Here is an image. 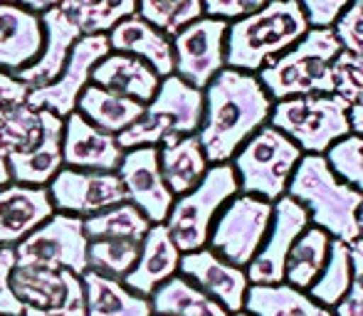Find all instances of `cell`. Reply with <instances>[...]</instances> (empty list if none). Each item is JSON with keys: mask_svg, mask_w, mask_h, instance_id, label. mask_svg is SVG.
I'll list each match as a JSON object with an SVG mask.
<instances>
[{"mask_svg": "<svg viewBox=\"0 0 363 316\" xmlns=\"http://www.w3.org/2000/svg\"><path fill=\"white\" fill-rule=\"evenodd\" d=\"M272 104L257 74L220 69L203 89V121L196 134L208 163L233 161L240 146L269 121Z\"/></svg>", "mask_w": 363, "mask_h": 316, "instance_id": "obj_1", "label": "cell"}, {"mask_svg": "<svg viewBox=\"0 0 363 316\" xmlns=\"http://www.w3.org/2000/svg\"><path fill=\"white\" fill-rule=\"evenodd\" d=\"M309 30L299 0H267L255 13L228 23L225 67L257 74Z\"/></svg>", "mask_w": 363, "mask_h": 316, "instance_id": "obj_2", "label": "cell"}, {"mask_svg": "<svg viewBox=\"0 0 363 316\" xmlns=\"http://www.w3.org/2000/svg\"><path fill=\"white\" fill-rule=\"evenodd\" d=\"M287 196L304 205L311 225L321 227L331 237L344 242L359 239L356 215H359L363 196L336 178L324 156H301L287 186Z\"/></svg>", "mask_w": 363, "mask_h": 316, "instance_id": "obj_3", "label": "cell"}, {"mask_svg": "<svg viewBox=\"0 0 363 316\" xmlns=\"http://www.w3.org/2000/svg\"><path fill=\"white\" fill-rule=\"evenodd\" d=\"M341 52V45L331 28H309L279 57L269 60L257 72L269 99H291L309 94H334L331 62Z\"/></svg>", "mask_w": 363, "mask_h": 316, "instance_id": "obj_4", "label": "cell"}, {"mask_svg": "<svg viewBox=\"0 0 363 316\" xmlns=\"http://www.w3.org/2000/svg\"><path fill=\"white\" fill-rule=\"evenodd\" d=\"M203 121V89H196L181 77H163L153 99L144 104L141 116L116 136L121 149L161 146L181 136L198 134Z\"/></svg>", "mask_w": 363, "mask_h": 316, "instance_id": "obj_5", "label": "cell"}, {"mask_svg": "<svg viewBox=\"0 0 363 316\" xmlns=\"http://www.w3.org/2000/svg\"><path fill=\"white\" fill-rule=\"evenodd\" d=\"M240 193L233 163H213L193 191L173 198L166 218V230L181 254L196 252L208 244L211 227L223 205Z\"/></svg>", "mask_w": 363, "mask_h": 316, "instance_id": "obj_6", "label": "cell"}, {"mask_svg": "<svg viewBox=\"0 0 363 316\" xmlns=\"http://www.w3.org/2000/svg\"><path fill=\"white\" fill-rule=\"evenodd\" d=\"M301 156H304V151L289 136H284L274 126L264 124L240 146L230 163H233L235 176H238L240 193L274 203L282 196H287V186Z\"/></svg>", "mask_w": 363, "mask_h": 316, "instance_id": "obj_7", "label": "cell"}, {"mask_svg": "<svg viewBox=\"0 0 363 316\" xmlns=\"http://www.w3.org/2000/svg\"><path fill=\"white\" fill-rule=\"evenodd\" d=\"M269 126L289 136L304 154L324 156L331 144L351 134L349 104L336 94H309L272 104Z\"/></svg>", "mask_w": 363, "mask_h": 316, "instance_id": "obj_8", "label": "cell"}, {"mask_svg": "<svg viewBox=\"0 0 363 316\" xmlns=\"http://www.w3.org/2000/svg\"><path fill=\"white\" fill-rule=\"evenodd\" d=\"M272 205L274 203L264 198L238 193L218 213L206 247H211L225 262L245 269L267 235L272 222Z\"/></svg>", "mask_w": 363, "mask_h": 316, "instance_id": "obj_9", "label": "cell"}, {"mask_svg": "<svg viewBox=\"0 0 363 316\" xmlns=\"http://www.w3.org/2000/svg\"><path fill=\"white\" fill-rule=\"evenodd\" d=\"M86 244L82 218L52 213L40 227H35L25 239L15 244V267L55 269V272L84 274Z\"/></svg>", "mask_w": 363, "mask_h": 316, "instance_id": "obj_10", "label": "cell"}, {"mask_svg": "<svg viewBox=\"0 0 363 316\" xmlns=\"http://www.w3.org/2000/svg\"><path fill=\"white\" fill-rule=\"evenodd\" d=\"M225 33L228 20L203 18L188 23L171 38L173 74L196 89H206L220 69H225Z\"/></svg>", "mask_w": 363, "mask_h": 316, "instance_id": "obj_11", "label": "cell"}, {"mask_svg": "<svg viewBox=\"0 0 363 316\" xmlns=\"http://www.w3.org/2000/svg\"><path fill=\"white\" fill-rule=\"evenodd\" d=\"M55 213L89 218L111 205L126 203V191L116 171H79L62 166L48 183Z\"/></svg>", "mask_w": 363, "mask_h": 316, "instance_id": "obj_12", "label": "cell"}, {"mask_svg": "<svg viewBox=\"0 0 363 316\" xmlns=\"http://www.w3.org/2000/svg\"><path fill=\"white\" fill-rule=\"evenodd\" d=\"M111 52L109 38L101 35H82L74 43L72 52H69L67 62H65L62 72L57 79L50 81L48 86L28 91V104L33 109L52 111L57 116H69L77 109V99H79L82 89L89 84L91 69L99 60H104Z\"/></svg>", "mask_w": 363, "mask_h": 316, "instance_id": "obj_13", "label": "cell"}, {"mask_svg": "<svg viewBox=\"0 0 363 316\" xmlns=\"http://www.w3.org/2000/svg\"><path fill=\"white\" fill-rule=\"evenodd\" d=\"M309 213L294 198L282 196L272 205V222L252 262L245 267L250 284H282L284 262L294 239L309 227Z\"/></svg>", "mask_w": 363, "mask_h": 316, "instance_id": "obj_14", "label": "cell"}, {"mask_svg": "<svg viewBox=\"0 0 363 316\" xmlns=\"http://www.w3.org/2000/svg\"><path fill=\"white\" fill-rule=\"evenodd\" d=\"M126 191V201L136 205L146 215L151 225L166 222L168 210L173 205V193L158 168V146H136L126 149L116 168Z\"/></svg>", "mask_w": 363, "mask_h": 316, "instance_id": "obj_15", "label": "cell"}, {"mask_svg": "<svg viewBox=\"0 0 363 316\" xmlns=\"http://www.w3.org/2000/svg\"><path fill=\"white\" fill-rule=\"evenodd\" d=\"M178 274L191 279L198 289L213 297L218 304L228 309V314H238L245 307V294H247L250 279L242 267L225 262L211 247L196 249V252L181 254Z\"/></svg>", "mask_w": 363, "mask_h": 316, "instance_id": "obj_16", "label": "cell"}, {"mask_svg": "<svg viewBox=\"0 0 363 316\" xmlns=\"http://www.w3.org/2000/svg\"><path fill=\"white\" fill-rule=\"evenodd\" d=\"M10 289L23 304V309H69L84 304V287L82 277L67 269H38V267H15L10 274Z\"/></svg>", "mask_w": 363, "mask_h": 316, "instance_id": "obj_17", "label": "cell"}, {"mask_svg": "<svg viewBox=\"0 0 363 316\" xmlns=\"http://www.w3.org/2000/svg\"><path fill=\"white\" fill-rule=\"evenodd\" d=\"M124 156L114 134H106L99 126L72 111L65 116L62 129V163L79 171H116Z\"/></svg>", "mask_w": 363, "mask_h": 316, "instance_id": "obj_18", "label": "cell"}, {"mask_svg": "<svg viewBox=\"0 0 363 316\" xmlns=\"http://www.w3.org/2000/svg\"><path fill=\"white\" fill-rule=\"evenodd\" d=\"M40 18H43V30H45L43 50H40L38 60L33 64L15 72V77L23 81L28 89H40V86H48L50 81L57 79V74L62 72L65 62H67L69 52H72L74 43L82 38L79 25L60 5L45 10Z\"/></svg>", "mask_w": 363, "mask_h": 316, "instance_id": "obj_19", "label": "cell"}, {"mask_svg": "<svg viewBox=\"0 0 363 316\" xmlns=\"http://www.w3.org/2000/svg\"><path fill=\"white\" fill-rule=\"evenodd\" d=\"M55 213L48 186L13 183L0 188V244L15 247Z\"/></svg>", "mask_w": 363, "mask_h": 316, "instance_id": "obj_20", "label": "cell"}, {"mask_svg": "<svg viewBox=\"0 0 363 316\" xmlns=\"http://www.w3.org/2000/svg\"><path fill=\"white\" fill-rule=\"evenodd\" d=\"M45 43L43 18L18 5L0 3V69L15 74L38 60Z\"/></svg>", "mask_w": 363, "mask_h": 316, "instance_id": "obj_21", "label": "cell"}, {"mask_svg": "<svg viewBox=\"0 0 363 316\" xmlns=\"http://www.w3.org/2000/svg\"><path fill=\"white\" fill-rule=\"evenodd\" d=\"M178 264H181V249L176 247V242L168 235L166 225L156 222V225L148 227V232L141 239L136 264L121 282L139 297L148 299L156 292V287H161L166 279L178 274Z\"/></svg>", "mask_w": 363, "mask_h": 316, "instance_id": "obj_22", "label": "cell"}, {"mask_svg": "<svg viewBox=\"0 0 363 316\" xmlns=\"http://www.w3.org/2000/svg\"><path fill=\"white\" fill-rule=\"evenodd\" d=\"M111 52H124L131 57L144 60L151 64L158 77H171L173 74V45L166 33L153 28L151 23L141 20L139 15L124 18L106 33Z\"/></svg>", "mask_w": 363, "mask_h": 316, "instance_id": "obj_23", "label": "cell"}, {"mask_svg": "<svg viewBox=\"0 0 363 316\" xmlns=\"http://www.w3.org/2000/svg\"><path fill=\"white\" fill-rule=\"evenodd\" d=\"M89 81L101 86V89H109L114 94L126 96V99L148 104L153 99V94L158 91L161 77L153 72V67L146 64L144 60L131 57V55L124 52H109L104 60H99L94 64Z\"/></svg>", "mask_w": 363, "mask_h": 316, "instance_id": "obj_24", "label": "cell"}, {"mask_svg": "<svg viewBox=\"0 0 363 316\" xmlns=\"http://www.w3.org/2000/svg\"><path fill=\"white\" fill-rule=\"evenodd\" d=\"M158 168L173 198L193 191L211 168L198 136H181L158 146Z\"/></svg>", "mask_w": 363, "mask_h": 316, "instance_id": "obj_25", "label": "cell"}, {"mask_svg": "<svg viewBox=\"0 0 363 316\" xmlns=\"http://www.w3.org/2000/svg\"><path fill=\"white\" fill-rule=\"evenodd\" d=\"M86 316H153L151 302L131 292L121 279L101 277L86 269L82 274Z\"/></svg>", "mask_w": 363, "mask_h": 316, "instance_id": "obj_26", "label": "cell"}, {"mask_svg": "<svg viewBox=\"0 0 363 316\" xmlns=\"http://www.w3.org/2000/svg\"><path fill=\"white\" fill-rule=\"evenodd\" d=\"M77 114H82L86 121L99 126L106 134L119 136L126 131L144 111V104L134 99H126L121 94H114L109 89H101L96 84H86L77 99Z\"/></svg>", "mask_w": 363, "mask_h": 316, "instance_id": "obj_27", "label": "cell"}, {"mask_svg": "<svg viewBox=\"0 0 363 316\" xmlns=\"http://www.w3.org/2000/svg\"><path fill=\"white\" fill-rule=\"evenodd\" d=\"M242 312L250 316H334L301 289L282 284H250Z\"/></svg>", "mask_w": 363, "mask_h": 316, "instance_id": "obj_28", "label": "cell"}, {"mask_svg": "<svg viewBox=\"0 0 363 316\" xmlns=\"http://www.w3.org/2000/svg\"><path fill=\"white\" fill-rule=\"evenodd\" d=\"M148 302L156 316H230L223 304L208 297L183 274H173L161 287H156Z\"/></svg>", "mask_w": 363, "mask_h": 316, "instance_id": "obj_29", "label": "cell"}, {"mask_svg": "<svg viewBox=\"0 0 363 316\" xmlns=\"http://www.w3.org/2000/svg\"><path fill=\"white\" fill-rule=\"evenodd\" d=\"M329 232H324L316 225L306 227L289 247L287 262H284V282L289 287L306 292L324 269L326 257H329Z\"/></svg>", "mask_w": 363, "mask_h": 316, "instance_id": "obj_30", "label": "cell"}, {"mask_svg": "<svg viewBox=\"0 0 363 316\" xmlns=\"http://www.w3.org/2000/svg\"><path fill=\"white\" fill-rule=\"evenodd\" d=\"M84 227V237L89 239H111V237H134L144 239V235L151 227V222L146 220V215L136 205H131L129 201L111 205L106 210L89 215L82 220Z\"/></svg>", "mask_w": 363, "mask_h": 316, "instance_id": "obj_31", "label": "cell"}, {"mask_svg": "<svg viewBox=\"0 0 363 316\" xmlns=\"http://www.w3.org/2000/svg\"><path fill=\"white\" fill-rule=\"evenodd\" d=\"M351 284V254H349V242L344 239L331 237L329 244V257L321 269V274L314 279L306 294H309L314 302H319L321 307L334 309L341 302V297L346 294Z\"/></svg>", "mask_w": 363, "mask_h": 316, "instance_id": "obj_32", "label": "cell"}, {"mask_svg": "<svg viewBox=\"0 0 363 316\" xmlns=\"http://www.w3.org/2000/svg\"><path fill=\"white\" fill-rule=\"evenodd\" d=\"M141 249V239L134 237H111L91 239L86 244V269L101 277L124 279L136 264Z\"/></svg>", "mask_w": 363, "mask_h": 316, "instance_id": "obj_33", "label": "cell"}, {"mask_svg": "<svg viewBox=\"0 0 363 316\" xmlns=\"http://www.w3.org/2000/svg\"><path fill=\"white\" fill-rule=\"evenodd\" d=\"M136 15L173 38L188 23L203 18V0H139Z\"/></svg>", "mask_w": 363, "mask_h": 316, "instance_id": "obj_34", "label": "cell"}, {"mask_svg": "<svg viewBox=\"0 0 363 316\" xmlns=\"http://www.w3.org/2000/svg\"><path fill=\"white\" fill-rule=\"evenodd\" d=\"M324 158L339 181H344L346 186H351L363 196V136H344L329 146Z\"/></svg>", "mask_w": 363, "mask_h": 316, "instance_id": "obj_35", "label": "cell"}, {"mask_svg": "<svg viewBox=\"0 0 363 316\" xmlns=\"http://www.w3.org/2000/svg\"><path fill=\"white\" fill-rule=\"evenodd\" d=\"M334 94L341 96L349 106L363 104V55L341 50L331 62Z\"/></svg>", "mask_w": 363, "mask_h": 316, "instance_id": "obj_36", "label": "cell"}, {"mask_svg": "<svg viewBox=\"0 0 363 316\" xmlns=\"http://www.w3.org/2000/svg\"><path fill=\"white\" fill-rule=\"evenodd\" d=\"M136 5H139V0H96L77 20V25H79L82 35H106L116 23L136 15Z\"/></svg>", "mask_w": 363, "mask_h": 316, "instance_id": "obj_37", "label": "cell"}, {"mask_svg": "<svg viewBox=\"0 0 363 316\" xmlns=\"http://www.w3.org/2000/svg\"><path fill=\"white\" fill-rule=\"evenodd\" d=\"M351 254V284L341 302L331 312L334 316H363V239L349 242Z\"/></svg>", "mask_w": 363, "mask_h": 316, "instance_id": "obj_38", "label": "cell"}, {"mask_svg": "<svg viewBox=\"0 0 363 316\" xmlns=\"http://www.w3.org/2000/svg\"><path fill=\"white\" fill-rule=\"evenodd\" d=\"M331 30H334L341 50L363 55V0H351L349 8L331 25Z\"/></svg>", "mask_w": 363, "mask_h": 316, "instance_id": "obj_39", "label": "cell"}, {"mask_svg": "<svg viewBox=\"0 0 363 316\" xmlns=\"http://www.w3.org/2000/svg\"><path fill=\"white\" fill-rule=\"evenodd\" d=\"M15 269V247L0 244V316H23V304L10 289V274Z\"/></svg>", "mask_w": 363, "mask_h": 316, "instance_id": "obj_40", "label": "cell"}, {"mask_svg": "<svg viewBox=\"0 0 363 316\" xmlns=\"http://www.w3.org/2000/svg\"><path fill=\"white\" fill-rule=\"evenodd\" d=\"M351 0H299L309 28H331Z\"/></svg>", "mask_w": 363, "mask_h": 316, "instance_id": "obj_41", "label": "cell"}, {"mask_svg": "<svg viewBox=\"0 0 363 316\" xmlns=\"http://www.w3.org/2000/svg\"><path fill=\"white\" fill-rule=\"evenodd\" d=\"M262 5H267V0H203V15L233 23L259 10Z\"/></svg>", "mask_w": 363, "mask_h": 316, "instance_id": "obj_42", "label": "cell"}, {"mask_svg": "<svg viewBox=\"0 0 363 316\" xmlns=\"http://www.w3.org/2000/svg\"><path fill=\"white\" fill-rule=\"evenodd\" d=\"M28 91L30 89L15 77V74H8L0 69V114H3L5 109H10V106L23 104V101L28 99Z\"/></svg>", "mask_w": 363, "mask_h": 316, "instance_id": "obj_43", "label": "cell"}, {"mask_svg": "<svg viewBox=\"0 0 363 316\" xmlns=\"http://www.w3.org/2000/svg\"><path fill=\"white\" fill-rule=\"evenodd\" d=\"M0 3H8V5H18L23 10H30V13H38L43 15L45 10L50 8H57L60 0H0Z\"/></svg>", "mask_w": 363, "mask_h": 316, "instance_id": "obj_44", "label": "cell"}, {"mask_svg": "<svg viewBox=\"0 0 363 316\" xmlns=\"http://www.w3.org/2000/svg\"><path fill=\"white\" fill-rule=\"evenodd\" d=\"M94 3H96V0H60V8H62L65 13H67L69 18L77 23V20H79Z\"/></svg>", "mask_w": 363, "mask_h": 316, "instance_id": "obj_45", "label": "cell"}, {"mask_svg": "<svg viewBox=\"0 0 363 316\" xmlns=\"http://www.w3.org/2000/svg\"><path fill=\"white\" fill-rule=\"evenodd\" d=\"M23 316H86V312H84V304H79V307L50 309V312H43V309H23Z\"/></svg>", "mask_w": 363, "mask_h": 316, "instance_id": "obj_46", "label": "cell"}, {"mask_svg": "<svg viewBox=\"0 0 363 316\" xmlns=\"http://www.w3.org/2000/svg\"><path fill=\"white\" fill-rule=\"evenodd\" d=\"M349 124H351V134L363 136V104L349 106Z\"/></svg>", "mask_w": 363, "mask_h": 316, "instance_id": "obj_47", "label": "cell"}, {"mask_svg": "<svg viewBox=\"0 0 363 316\" xmlns=\"http://www.w3.org/2000/svg\"><path fill=\"white\" fill-rule=\"evenodd\" d=\"M10 183V171H8V161H5V154L0 151V188Z\"/></svg>", "mask_w": 363, "mask_h": 316, "instance_id": "obj_48", "label": "cell"}, {"mask_svg": "<svg viewBox=\"0 0 363 316\" xmlns=\"http://www.w3.org/2000/svg\"><path fill=\"white\" fill-rule=\"evenodd\" d=\"M356 222H359V237L363 239V203L359 208V215H356Z\"/></svg>", "mask_w": 363, "mask_h": 316, "instance_id": "obj_49", "label": "cell"}, {"mask_svg": "<svg viewBox=\"0 0 363 316\" xmlns=\"http://www.w3.org/2000/svg\"><path fill=\"white\" fill-rule=\"evenodd\" d=\"M230 316H250L247 312H238V314H230Z\"/></svg>", "mask_w": 363, "mask_h": 316, "instance_id": "obj_50", "label": "cell"}, {"mask_svg": "<svg viewBox=\"0 0 363 316\" xmlns=\"http://www.w3.org/2000/svg\"><path fill=\"white\" fill-rule=\"evenodd\" d=\"M153 316H156V314H153Z\"/></svg>", "mask_w": 363, "mask_h": 316, "instance_id": "obj_51", "label": "cell"}]
</instances>
